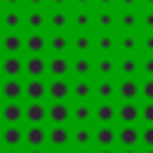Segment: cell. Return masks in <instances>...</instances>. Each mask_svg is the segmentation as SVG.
I'll use <instances>...</instances> for the list:
<instances>
[{
  "mask_svg": "<svg viewBox=\"0 0 153 153\" xmlns=\"http://www.w3.org/2000/svg\"><path fill=\"white\" fill-rule=\"evenodd\" d=\"M45 146L48 148H72V127L69 124H48Z\"/></svg>",
  "mask_w": 153,
  "mask_h": 153,
  "instance_id": "obj_1",
  "label": "cell"
},
{
  "mask_svg": "<svg viewBox=\"0 0 153 153\" xmlns=\"http://www.w3.org/2000/svg\"><path fill=\"white\" fill-rule=\"evenodd\" d=\"M22 55H48V33L24 31L22 33Z\"/></svg>",
  "mask_w": 153,
  "mask_h": 153,
  "instance_id": "obj_2",
  "label": "cell"
},
{
  "mask_svg": "<svg viewBox=\"0 0 153 153\" xmlns=\"http://www.w3.org/2000/svg\"><path fill=\"white\" fill-rule=\"evenodd\" d=\"M115 31H117V10L93 7V33H115Z\"/></svg>",
  "mask_w": 153,
  "mask_h": 153,
  "instance_id": "obj_3",
  "label": "cell"
},
{
  "mask_svg": "<svg viewBox=\"0 0 153 153\" xmlns=\"http://www.w3.org/2000/svg\"><path fill=\"white\" fill-rule=\"evenodd\" d=\"M45 84H48V103H69L72 100L69 79H45Z\"/></svg>",
  "mask_w": 153,
  "mask_h": 153,
  "instance_id": "obj_4",
  "label": "cell"
},
{
  "mask_svg": "<svg viewBox=\"0 0 153 153\" xmlns=\"http://www.w3.org/2000/svg\"><path fill=\"white\" fill-rule=\"evenodd\" d=\"M26 79H48V55H24Z\"/></svg>",
  "mask_w": 153,
  "mask_h": 153,
  "instance_id": "obj_5",
  "label": "cell"
},
{
  "mask_svg": "<svg viewBox=\"0 0 153 153\" xmlns=\"http://www.w3.org/2000/svg\"><path fill=\"white\" fill-rule=\"evenodd\" d=\"M69 17H72V29L69 33H84V31H91L93 33V7H81V10H69Z\"/></svg>",
  "mask_w": 153,
  "mask_h": 153,
  "instance_id": "obj_6",
  "label": "cell"
},
{
  "mask_svg": "<svg viewBox=\"0 0 153 153\" xmlns=\"http://www.w3.org/2000/svg\"><path fill=\"white\" fill-rule=\"evenodd\" d=\"M22 26H24V31L48 33V10H24Z\"/></svg>",
  "mask_w": 153,
  "mask_h": 153,
  "instance_id": "obj_7",
  "label": "cell"
},
{
  "mask_svg": "<svg viewBox=\"0 0 153 153\" xmlns=\"http://www.w3.org/2000/svg\"><path fill=\"white\" fill-rule=\"evenodd\" d=\"M72 55H48V79H69Z\"/></svg>",
  "mask_w": 153,
  "mask_h": 153,
  "instance_id": "obj_8",
  "label": "cell"
},
{
  "mask_svg": "<svg viewBox=\"0 0 153 153\" xmlns=\"http://www.w3.org/2000/svg\"><path fill=\"white\" fill-rule=\"evenodd\" d=\"M117 57L115 55H93V79H115Z\"/></svg>",
  "mask_w": 153,
  "mask_h": 153,
  "instance_id": "obj_9",
  "label": "cell"
},
{
  "mask_svg": "<svg viewBox=\"0 0 153 153\" xmlns=\"http://www.w3.org/2000/svg\"><path fill=\"white\" fill-rule=\"evenodd\" d=\"M26 103H48V84L45 79H24V93Z\"/></svg>",
  "mask_w": 153,
  "mask_h": 153,
  "instance_id": "obj_10",
  "label": "cell"
},
{
  "mask_svg": "<svg viewBox=\"0 0 153 153\" xmlns=\"http://www.w3.org/2000/svg\"><path fill=\"white\" fill-rule=\"evenodd\" d=\"M0 74L2 79H24V55H2Z\"/></svg>",
  "mask_w": 153,
  "mask_h": 153,
  "instance_id": "obj_11",
  "label": "cell"
},
{
  "mask_svg": "<svg viewBox=\"0 0 153 153\" xmlns=\"http://www.w3.org/2000/svg\"><path fill=\"white\" fill-rule=\"evenodd\" d=\"M115 98L120 103H139V79H115Z\"/></svg>",
  "mask_w": 153,
  "mask_h": 153,
  "instance_id": "obj_12",
  "label": "cell"
},
{
  "mask_svg": "<svg viewBox=\"0 0 153 153\" xmlns=\"http://www.w3.org/2000/svg\"><path fill=\"white\" fill-rule=\"evenodd\" d=\"M115 146H120V148H139V124H120V127H115Z\"/></svg>",
  "mask_w": 153,
  "mask_h": 153,
  "instance_id": "obj_13",
  "label": "cell"
},
{
  "mask_svg": "<svg viewBox=\"0 0 153 153\" xmlns=\"http://www.w3.org/2000/svg\"><path fill=\"white\" fill-rule=\"evenodd\" d=\"M72 17L69 10H48V33H69Z\"/></svg>",
  "mask_w": 153,
  "mask_h": 153,
  "instance_id": "obj_14",
  "label": "cell"
},
{
  "mask_svg": "<svg viewBox=\"0 0 153 153\" xmlns=\"http://www.w3.org/2000/svg\"><path fill=\"white\" fill-rule=\"evenodd\" d=\"M72 103H45V122L48 124H69Z\"/></svg>",
  "mask_w": 153,
  "mask_h": 153,
  "instance_id": "obj_15",
  "label": "cell"
},
{
  "mask_svg": "<svg viewBox=\"0 0 153 153\" xmlns=\"http://www.w3.org/2000/svg\"><path fill=\"white\" fill-rule=\"evenodd\" d=\"M115 55H139V33L115 31Z\"/></svg>",
  "mask_w": 153,
  "mask_h": 153,
  "instance_id": "obj_16",
  "label": "cell"
},
{
  "mask_svg": "<svg viewBox=\"0 0 153 153\" xmlns=\"http://www.w3.org/2000/svg\"><path fill=\"white\" fill-rule=\"evenodd\" d=\"M24 79H0V98L5 103H22Z\"/></svg>",
  "mask_w": 153,
  "mask_h": 153,
  "instance_id": "obj_17",
  "label": "cell"
},
{
  "mask_svg": "<svg viewBox=\"0 0 153 153\" xmlns=\"http://www.w3.org/2000/svg\"><path fill=\"white\" fill-rule=\"evenodd\" d=\"M69 79H93V55H72Z\"/></svg>",
  "mask_w": 153,
  "mask_h": 153,
  "instance_id": "obj_18",
  "label": "cell"
},
{
  "mask_svg": "<svg viewBox=\"0 0 153 153\" xmlns=\"http://www.w3.org/2000/svg\"><path fill=\"white\" fill-rule=\"evenodd\" d=\"M117 76L115 79H139V55H115Z\"/></svg>",
  "mask_w": 153,
  "mask_h": 153,
  "instance_id": "obj_19",
  "label": "cell"
},
{
  "mask_svg": "<svg viewBox=\"0 0 153 153\" xmlns=\"http://www.w3.org/2000/svg\"><path fill=\"white\" fill-rule=\"evenodd\" d=\"M22 146H26V148H48L45 146V124H26Z\"/></svg>",
  "mask_w": 153,
  "mask_h": 153,
  "instance_id": "obj_20",
  "label": "cell"
},
{
  "mask_svg": "<svg viewBox=\"0 0 153 153\" xmlns=\"http://www.w3.org/2000/svg\"><path fill=\"white\" fill-rule=\"evenodd\" d=\"M22 17H24V10L22 7H17V10L0 7V31H24Z\"/></svg>",
  "mask_w": 153,
  "mask_h": 153,
  "instance_id": "obj_21",
  "label": "cell"
},
{
  "mask_svg": "<svg viewBox=\"0 0 153 153\" xmlns=\"http://www.w3.org/2000/svg\"><path fill=\"white\" fill-rule=\"evenodd\" d=\"M22 33L24 31H0V53L22 55Z\"/></svg>",
  "mask_w": 153,
  "mask_h": 153,
  "instance_id": "obj_22",
  "label": "cell"
},
{
  "mask_svg": "<svg viewBox=\"0 0 153 153\" xmlns=\"http://www.w3.org/2000/svg\"><path fill=\"white\" fill-rule=\"evenodd\" d=\"M48 55H72V33H48Z\"/></svg>",
  "mask_w": 153,
  "mask_h": 153,
  "instance_id": "obj_23",
  "label": "cell"
},
{
  "mask_svg": "<svg viewBox=\"0 0 153 153\" xmlns=\"http://www.w3.org/2000/svg\"><path fill=\"white\" fill-rule=\"evenodd\" d=\"M22 139H24V127L22 124L0 127V143L5 148H22Z\"/></svg>",
  "mask_w": 153,
  "mask_h": 153,
  "instance_id": "obj_24",
  "label": "cell"
},
{
  "mask_svg": "<svg viewBox=\"0 0 153 153\" xmlns=\"http://www.w3.org/2000/svg\"><path fill=\"white\" fill-rule=\"evenodd\" d=\"M72 81V103H91L93 79H69Z\"/></svg>",
  "mask_w": 153,
  "mask_h": 153,
  "instance_id": "obj_25",
  "label": "cell"
},
{
  "mask_svg": "<svg viewBox=\"0 0 153 153\" xmlns=\"http://www.w3.org/2000/svg\"><path fill=\"white\" fill-rule=\"evenodd\" d=\"M72 148H93V124L72 127Z\"/></svg>",
  "mask_w": 153,
  "mask_h": 153,
  "instance_id": "obj_26",
  "label": "cell"
},
{
  "mask_svg": "<svg viewBox=\"0 0 153 153\" xmlns=\"http://www.w3.org/2000/svg\"><path fill=\"white\" fill-rule=\"evenodd\" d=\"M117 31L139 33V10H117Z\"/></svg>",
  "mask_w": 153,
  "mask_h": 153,
  "instance_id": "obj_27",
  "label": "cell"
},
{
  "mask_svg": "<svg viewBox=\"0 0 153 153\" xmlns=\"http://www.w3.org/2000/svg\"><path fill=\"white\" fill-rule=\"evenodd\" d=\"M93 98L98 103L115 100V79H93Z\"/></svg>",
  "mask_w": 153,
  "mask_h": 153,
  "instance_id": "obj_28",
  "label": "cell"
},
{
  "mask_svg": "<svg viewBox=\"0 0 153 153\" xmlns=\"http://www.w3.org/2000/svg\"><path fill=\"white\" fill-rule=\"evenodd\" d=\"M93 146H98V148H115V124H98V127H93Z\"/></svg>",
  "mask_w": 153,
  "mask_h": 153,
  "instance_id": "obj_29",
  "label": "cell"
},
{
  "mask_svg": "<svg viewBox=\"0 0 153 153\" xmlns=\"http://www.w3.org/2000/svg\"><path fill=\"white\" fill-rule=\"evenodd\" d=\"M0 120L5 124H22L24 122V103H2Z\"/></svg>",
  "mask_w": 153,
  "mask_h": 153,
  "instance_id": "obj_30",
  "label": "cell"
},
{
  "mask_svg": "<svg viewBox=\"0 0 153 153\" xmlns=\"http://www.w3.org/2000/svg\"><path fill=\"white\" fill-rule=\"evenodd\" d=\"M72 55H93V33H72Z\"/></svg>",
  "mask_w": 153,
  "mask_h": 153,
  "instance_id": "obj_31",
  "label": "cell"
},
{
  "mask_svg": "<svg viewBox=\"0 0 153 153\" xmlns=\"http://www.w3.org/2000/svg\"><path fill=\"white\" fill-rule=\"evenodd\" d=\"M115 120H117L115 100L112 103H96L93 105V122H98V124H115Z\"/></svg>",
  "mask_w": 153,
  "mask_h": 153,
  "instance_id": "obj_32",
  "label": "cell"
},
{
  "mask_svg": "<svg viewBox=\"0 0 153 153\" xmlns=\"http://www.w3.org/2000/svg\"><path fill=\"white\" fill-rule=\"evenodd\" d=\"M93 55H115V33H93Z\"/></svg>",
  "mask_w": 153,
  "mask_h": 153,
  "instance_id": "obj_33",
  "label": "cell"
},
{
  "mask_svg": "<svg viewBox=\"0 0 153 153\" xmlns=\"http://www.w3.org/2000/svg\"><path fill=\"white\" fill-rule=\"evenodd\" d=\"M74 124H91L93 122V103H72V117Z\"/></svg>",
  "mask_w": 153,
  "mask_h": 153,
  "instance_id": "obj_34",
  "label": "cell"
},
{
  "mask_svg": "<svg viewBox=\"0 0 153 153\" xmlns=\"http://www.w3.org/2000/svg\"><path fill=\"white\" fill-rule=\"evenodd\" d=\"M26 124H45V103H24Z\"/></svg>",
  "mask_w": 153,
  "mask_h": 153,
  "instance_id": "obj_35",
  "label": "cell"
},
{
  "mask_svg": "<svg viewBox=\"0 0 153 153\" xmlns=\"http://www.w3.org/2000/svg\"><path fill=\"white\" fill-rule=\"evenodd\" d=\"M117 122L139 124V103H117Z\"/></svg>",
  "mask_w": 153,
  "mask_h": 153,
  "instance_id": "obj_36",
  "label": "cell"
},
{
  "mask_svg": "<svg viewBox=\"0 0 153 153\" xmlns=\"http://www.w3.org/2000/svg\"><path fill=\"white\" fill-rule=\"evenodd\" d=\"M139 33H153V10H139Z\"/></svg>",
  "mask_w": 153,
  "mask_h": 153,
  "instance_id": "obj_37",
  "label": "cell"
},
{
  "mask_svg": "<svg viewBox=\"0 0 153 153\" xmlns=\"http://www.w3.org/2000/svg\"><path fill=\"white\" fill-rule=\"evenodd\" d=\"M139 79H153V55H139Z\"/></svg>",
  "mask_w": 153,
  "mask_h": 153,
  "instance_id": "obj_38",
  "label": "cell"
},
{
  "mask_svg": "<svg viewBox=\"0 0 153 153\" xmlns=\"http://www.w3.org/2000/svg\"><path fill=\"white\" fill-rule=\"evenodd\" d=\"M139 100L153 103V79H139Z\"/></svg>",
  "mask_w": 153,
  "mask_h": 153,
  "instance_id": "obj_39",
  "label": "cell"
},
{
  "mask_svg": "<svg viewBox=\"0 0 153 153\" xmlns=\"http://www.w3.org/2000/svg\"><path fill=\"white\" fill-rule=\"evenodd\" d=\"M139 146L141 148H153V124H141L139 127Z\"/></svg>",
  "mask_w": 153,
  "mask_h": 153,
  "instance_id": "obj_40",
  "label": "cell"
},
{
  "mask_svg": "<svg viewBox=\"0 0 153 153\" xmlns=\"http://www.w3.org/2000/svg\"><path fill=\"white\" fill-rule=\"evenodd\" d=\"M139 55H153V33H139Z\"/></svg>",
  "mask_w": 153,
  "mask_h": 153,
  "instance_id": "obj_41",
  "label": "cell"
},
{
  "mask_svg": "<svg viewBox=\"0 0 153 153\" xmlns=\"http://www.w3.org/2000/svg\"><path fill=\"white\" fill-rule=\"evenodd\" d=\"M139 122L153 124V103H139Z\"/></svg>",
  "mask_w": 153,
  "mask_h": 153,
  "instance_id": "obj_42",
  "label": "cell"
},
{
  "mask_svg": "<svg viewBox=\"0 0 153 153\" xmlns=\"http://www.w3.org/2000/svg\"><path fill=\"white\" fill-rule=\"evenodd\" d=\"M22 10H48V0H22Z\"/></svg>",
  "mask_w": 153,
  "mask_h": 153,
  "instance_id": "obj_43",
  "label": "cell"
},
{
  "mask_svg": "<svg viewBox=\"0 0 153 153\" xmlns=\"http://www.w3.org/2000/svg\"><path fill=\"white\" fill-rule=\"evenodd\" d=\"M48 10H72V0H48Z\"/></svg>",
  "mask_w": 153,
  "mask_h": 153,
  "instance_id": "obj_44",
  "label": "cell"
},
{
  "mask_svg": "<svg viewBox=\"0 0 153 153\" xmlns=\"http://www.w3.org/2000/svg\"><path fill=\"white\" fill-rule=\"evenodd\" d=\"M96 10H117V0H93Z\"/></svg>",
  "mask_w": 153,
  "mask_h": 153,
  "instance_id": "obj_45",
  "label": "cell"
},
{
  "mask_svg": "<svg viewBox=\"0 0 153 153\" xmlns=\"http://www.w3.org/2000/svg\"><path fill=\"white\" fill-rule=\"evenodd\" d=\"M117 10H139V0H117Z\"/></svg>",
  "mask_w": 153,
  "mask_h": 153,
  "instance_id": "obj_46",
  "label": "cell"
},
{
  "mask_svg": "<svg viewBox=\"0 0 153 153\" xmlns=\"http://www.w3.org/2000/svg\"><path fill=\"white\" fill-rule=\"evenodd\" d=\"M0 7H5V10H17V7H22V0H0Z\"/></svg>",
  "mask_w": 153,
  "mask_h": 153,
  "instance_id": "obj_47",
  "label": "cell"
},
{
  "mask_svg": "<svg viewBox=\"0 0 153 153\" xmlns=\"http://www.w3.org/2000/svg\"><path fill=\"white\" fill-rule=\"evenodd\" d=\"M72 7H74V10H81V7H93V0H72Z\"/></svg>",
  "mask_w": 153,
  "mask_h": 153,
  "instance_id": "obj_48",
  "label": "cell"
},
{
  "mask_svg": "<svg viewBox=\"0 0 153 153\" xmlns=\"http://www.w3.org/2000/svg\"><path fill=\"white\" fill-rule=\"evenodd\" d=\"M139 10H153V0H139Z\"/></svg>",
  "mask_w": 153,
  "mask_h": 153,
  "instance_id": "obj_49",
  "label": "cell"
},
{
  "mask_svg": "<svg viewBox=\"0 0 153 153\" xmlns=\"http://www.w3.org/2000/svg\"><path fill=\"white\" fill-rule=\"evenodd\" d=\"M69 153H93V148H69Z\"/></svg>",
  "mask_w": 153,
  "mask_h": 153,
  "instance_id": "obj_50",
  "label": "cell"
},
{
  "mask_svg": "<svg viewBox=\"0 0 153 153\" xmlns=\"http://www.w3.org/2000/svg\"><path fill=\"white\" fill-rule=\"evenodd\" d=\"M22 153H48V148H26Z\"/></svg>",
  "mask_w": 153,
  "mask_h": 153,
  "instance_id": "obj_51",
  "label": "cell"
},
{
  "mask_svg": "<svg viewBox=\"0 0 153 153\" xmlns=\"http://www.w3.org/2000/svg\"><path fill=\"white\" fill-rule=\"evenodd\" d=\"M48 153H69V148H48Z\"/></svg>",
  "mask_w": 153,
  "mask_h": 153,
  "instance_id": "obj_52",
  "label": "cell"
},
{
  "mask_svg": "<svg viewBox=\"0 0 153 153\" xmlns=\"http://www.w3.org/2000/svg\"><path fill=\"white\" fill-rule=\"evenodd\" d=\"M93 153H117V151H115V148H96Z\"/></svg>",
  "mask_w": 153,
  "mask_h": 153,
  "instance_id": "obj_53",
  "label": "cell"
},
{
  "mask_svg": "<svg viewBox=\"0 0 153 153\" xmlns=\"http://www.w3.org/2000/svg\"><path fill=\"white\" fill-rule=\"evenodd\" d=\"M0 153H22V148H2Z\"/></svg>",
  "mask_w": 153,
  "mask_h": 153,
  "instance_id": "obj_54",
  "label": "cell"
},
{
  "mask_svg": "<svg viewBox=\"0 0 153 153\" xmlns=\"http://www.w3.org/2000/svg\"><path fill=\"white\" fill-rule=\"evenodd\" d=\"M117 153H139V148H120Z\"/></svg>",
  "mask_w": 153,
  "mask_h": 153,
  "instance_id": "obj_55",
  "label": "cell"
},
{
  "mask_svg": "<svg viewBox=\"0 0 153 153\" xmlns=\"http://www.w3.org/2000/svg\"><path fill=\"white\" fill-rule=\"evenodd\" d=\"M139 153H153V148H141Z\"/></svg>",
  "mask_w": 153,
  "mask_h": 153,
  "instance_id": "obj_56",
  "label": "cell"
}]
</instances>
